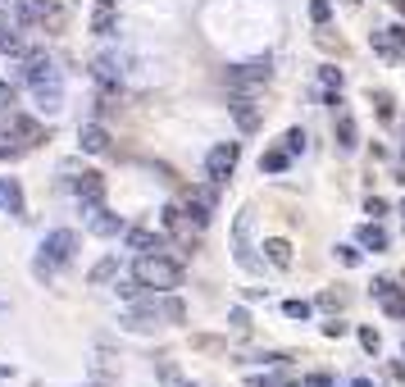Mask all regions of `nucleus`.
Returning <instances> with one entry per match:
<instances>
[{"instance_id": "obj_40", "label": "nucleus", "mask_w": 405, "mask_h": 387, "mask_svg": "<svg viewBox=\"0 0 405 387\" xmlns=\"http://www.w3.org/2000/svg\"><path fill=\"white\" fill-rule=\"evenodd\" d=\"M232 328H241V332L251 328V319H246V310H232Z\"/></svg>"}, {"instance_id": "obj_32", "label": "nucleus", "mask_w": 405, "mask_h": 387, "mask_svg": "<svg viewBox=\"0 0 405 387\" xmlns=\"http://www.w3.org/2000/svg\"><path fill=\"white\" fill-rule=\"evenodd\" d=\"M19 151H23V146L14 142V137L5 133V128H0V160H14V155H19Z\"/></svg>"}, {"instance_id": "obj_45", "label": "nucleus", "mask_w": 405, "mask_h": 387, "mask_svg": "<svg viewBox=\"0 0 405 387\" xmlns=\"http://www.w3.org/2000/svg\"><path fill=\"white\" fill-rule=\"evenodd\" d=\"M350 387H373V383H369V378H350Z\"/></svg>"}, {"instance_id": "obj_15", "label": "nucleus", "mask_w": 405, "mask_h": 387, "mask_svg": "<svg viewBox=\"0 0 405 387\" xmlns=\"http://www.w3.org/2000/svg\"><path fill=\"white\" fill-rule=\"evenodd\" d=\"M260 251H264V260H269L274 269H292V242H287V237H269Z\"/></svg>"}, {"instance_id": "obj_4", "label": "nucleus", "mask_w": 405, "mask_h": 387, "mask_svg": "<svg viewBox=\"0 0 405 387\" xmlns=\"http://www.w3.org/2000/svg\"><path fill=\"white\" fill-rule=\"evenodd\" d=\"M251 228H255V210L246 205V210L237 214V223H232V255H237V265L246 269V274L260 269V255H255V246H251Z\"/></svg>"}, {"instance_id": "obj_47", "label": "nucleus", "mask_w": 405, "mask_h": 387, "mask_svg": "<svg viewBox=\"0 0 405 387\" xmlns=\"http://www.w3.org/2000/svg\"><path fill=\"white\" fill-rule=\"evenodd\" d=\"M287 387H305V383H287Z\"/></svg>"}, {"instance_id": "obj_1", "label": "nucleus", "mask_w": 405, "mask_h": 387, "mask_svg": "<svg viewBox=\"0 0 405 387\" xmlns=\"http://www.w3.org/2000/svg\"><path fill=\"white\" fill-rule=\"evenodd\" d=\"M23 77H28V87H32L41 114H59V110H64V73L55 68V59H50V55H28Z\"/></svg>"}, {"instance_id": "obj_22", "label": "nucleus", "mask_w": 405, "mask_h": 387, "mask_svg": "<svg viewBox=\"0 0 405 387\" xmlns=\"http://www.w3.org/2000/svg\"><path fill=\"white\" fill-rule=\"evenodd\" d=\"M360 246H369V251H387V232L378 228V223H364L360 228Z\"/></svg>"}, {"instance_id": "obj_12", "label": "nucleus", "mask_w": 405, "mask_h": 387, "mask_svg": "<svg viewBox=\"0 0 405 387\" xmlns=\"http://www.w3.org/2000/svg\"><path fill=\"white\" fill-rule=\"evenodd\" d=\"M228 110H232V119H237L241 133H255V128L264 123V110H260V105H251V96H237Z\"/></svg>"}, {"instance_id": "obj_28", "label": "nucleus", "mask_w": 405, "mask_h": 387, "mask_svg": "<svg viewBox=\"0 0 405 387\" xmlns=\"http://www.w3.org/2000/svg\"><path fill=\"white\" fill-rule=\"evenodd\" d=\"M369 41H373V50H378V55H383V59H401V50H396V46L387 41V32H373Z\"/></svg>"}, {"instance_id": "obj_23", "label": "nucleus", "mask_w": 405, "mask_h": 387, "mask_svg": "<svg viewBox=\"0 0 405 387\" xmlns=\"http://www.w3.org/2000/svg\"><path fill=\"white\" fill-rule=\"evenodd\" d=\"M91 32H96V37H114V32H119V19H114V10H96V19H91Z\"/></svg>"}, {"instance_id": "obj_44", "label": "nucleus", "mask_w": 405, "mask_h": 387, "mask_svg": "<svg viewBox=\"0 0 405 387\" xmlns=\"http://www.w3.org/2000/svg\"><path fill=\"white\" fill-rule=\"evenodd\" d=\"M305 387H332V378H328V374H310Z\"/></svg>"}, {"instance_id": "obj_17", "label": "nucleus", "mask_w": 405, "mask_h": 387, "mask_svg": "<svg viewBox=\"0 0 405 387\" xmlns=\"http://www.w3.org/2000/svg\"><path fill=\"white\" fill-rule=\"evenodd\" d=\"M0 210L14 214V219H23V191L14 178H0Z\"/></svg>"}, {"instance_id": "obj_46", "label": "nucleus", "mask_w": 405, "mask_h": 387, "mask_svg": "<svg viewBox=\"0 0 405 387\" xmlns=\"http://www.w3.org/2000/svg\"><path fill=\"white\" fill-rule=\"evenodd\" d=\"M96 5H100V10H114V0H96Z\"/></svg>"}, {"instance_id": "obj_13", "label": "nucleus", "mask_w": 405, "mask_h": 387, "mask_svg": "<svg viewBox=\"0 0 405 387\" xmlns=\"http://www.w3.org/2000/svg\"><path fill=\"white\" fill-rule=\"evenodd\" d=\"M77 146L87 155H105L110 151V133H105L100 123H82V128H77Z\"/></svg>"}, {"instance_id": "obj_21", "label": "nucleus", "mask_w": 405, "mask_h": 387, "mask_svg": "<svg viewBox=\"0 0 405 387\" xmlns=\"http://www.w3.org/2000/svg\"><path fill=\"white\" fill-rule=\"evenodd\" d=\"M114 287H119V296L132 301V305H142V301H146V287L137 283V278H114Z\"/></svg>"}, {"instance_id": "obj_19", "label": "nucleus", "mask_w": 405, "mask_h": 387, "mask_svg": "<svg viewBox=\"0 0 405 387\" xmlns=\"http://www.w3.org/2000/svg\"><path fill=\"white\" fill-rule=\"evenodd\" d=\"M155 378H160L164 387H191V378H187L173 360H155Z\"/></svg>"}, {"instance_id": "obj_36", "label": "nucleus", "mask_w": 405, "mask_h": 387, "mask_svg": "<svg viewBox=\"0 0 405 387\" xmlns=\"http://www.w3.org/2000/svg\"><path fill=\"white\" fill-rule=\"evenodd\" d=\"M0 28H19V19H14V5H10V0H0Z\"/></svg>"}, {"instance_id": "obj_42", "label": "nucleus", "mask_w": 405, "mask_h": 387, "mask_svg": "<svg viewBox=\"0 0 405 387\" xmlns=\"http://www.w3.org/2000/svg\"><path fill=\"white\" fill-rule=\"evenodd\" d=\"M341 332H346V323H337V319L323 323V337H341Z\"/></svg>"}, {"instance_id": "obj_16", "label": "nucleus", "mask_w": 405, "mask_h": 387, "mask_svg": "<svg viewBox=\"0 0 405 387\" xmlns=\"http://www.w3.org/2000/svg\"><path fill=\"white\" fill-rule=\"evenodd\" d=\"M123 237H128L132 251H164V237L151 228H123Z\"/></svg>"}, {"instance_id": "obj_18", "label": "nucleus", "mask_w": 405, "mask_h": 387, "mask_svg": "<svg viewBox=\"0 0 405 387\" xmlns=\"http://www.w3.org/2000/svg\"><path fill=\"white\" fill-rule=\"evenodd\" d=\"M114 278H119V255H105V260L91 265L87 283H91V287H105V283H114Z\"/></svg>"}, {"instance_id": "obj_33", "label": "nucleus", "mask_w": 405, "mask_h": 387, "mask_svg": "<svg viewBox=\"0 0 405 387\" xmlns=\"http://www.w3.org/2000/svg\"><path fill=\"white\" fill-rule=\"evenodd\" d=\"M283 142H287V155H301V151H305V133H301V128H292Z\"/></svg>"}, {"instance_id": "obj_10", "label": "nucleus", "mask_w": 405, "mask_h": 387, "mask_svg": "<svg viewBox=\"0 0 405 387\" xmlns=\"http://www.w3.org/2000/svg\"><path fill=\"white\" fill-rule=\"evenodd\" d=\"M373 301H378V305L387 310V314H392V319H405V292L396 287V283H387V278H378V283H373Z\"/></svg>"}, {"instance_id": "obj_43", "label": "nucleus", "mask_w": 405, "mask_h": 387, "mask_svg": "<svg viewBox=\"0 0 405 387\" xmlns=\"http://www.w3.org/2000/svg\"><path fill=\"white\" fill-rule=\"evenodd\" d=\"M274 383H278L274 374H255V378H251V387H274Z\"/></svg>"}, {"instance_id": "obj_25", "label": "nucleus", "mask_w": 405, "mask_h": 387, "mask_svg": "<svg viewBox=\"0 0 405 387\" xmlns=\"http://www.w3.org/2000/svg\"><path fill=\"white\" fill-rule=\"evenodd\" d=\"M287 164H292V155H287V151H264L260 155V169H264V173H283Z\"/></svg>"}, {"instance_id": "obj_48", "label": "nucleus", "mask_w": 405, "mask_h": 387, "mask_svg": "<svg viewBox=\"0 0 405 387\" xmlns=\"http://www.w3.org/2000/svg\"><path fill=\"white\" fill-rule=\"evenodd\" d=\"M96 387H110V383H96Z\"/></svg>"}, {"instance_id": "obj_37", "label": "nucleus", "mask_w": 405, "mask_h": 387, "mask_svg": "<svg viewBox=\"0 0 405 387\" xmlns=\"http://www.w3.org/2000/svg\"><path fill=\"white\" fill-rule=\"evenodd\" d=\"M364 210L378 219V214H387V200H383V196H369V200H364Z\"/></svg>"}, {"instance_id": "obj_3", "label": "nucleus", "mask_w": 405, "mask_h": 387, "mask_svg": "<svg viewBox=\"0 0 405 387\" xmlns=\"http://www.w3.org/2000/svg\"><path fill=\"white\" fill-rule=\"evenodd\" d=\"M73 251H77V232L73 228L46 232V237H41V251H37V260H32V274L37 278H50L59 265H68V260H73Z\"/></svg>"}, {"instance_id": "obj_31", "label": "nucleus", "mask_w": 405, "mask_h": 387, "mask_svg": "<svg viewBox=\"0 0 405 387\" xmlns=\"http://www.w3.org/2000/svg\"><path fill=\"white\" fill-rule=\"evenodd\" d=\"M319 82H323L328 91H332V87L341 91V82H346V77H341V68H332V64H328V68H319Z\"/></svg>"}, {"instance_id": "obj_49", "label": "nucleus", "mask_w": 405, "mask_h": 387, "mask_svg": "<svg viewBox=\"0 0 405 387\" xmlns=\"http://www.w3.org/2000/svg\"><path fill=\"white\" fill-rule=\"evenodd\" d=\"M401 214H405V205H401Z\"/></svg>"}, {"instance_id": "obj_26", "label": "nucleus", "mask_w": 405, "mask_h": 387, "mask_svg": "<svg viewBox=\"0 0 405 387\" xmlns=\"http://www.w3.org/2000/svg\"><path fill=\"white\" fill-rule=\"evenodd\" d=\"M155 314H164L169 323H182V319H187V305H182L178 296H169V301H160V305H155Z\"/></svg>"}, {"instance_id": "obj_39", "label": "nucleus", "mask_w": 405, "mask_h": 387, "mask_svg": "<svg viewBox=\"0 0 405 387\" xmlns=\"http://www.w3.org/2000/svg\"><path fill=\"white\" fill-rule=\"evenodd\" d=\"M387 41H392L396 50H401V55H405V28H387Z\"/></svg>"}, {"instance_id": "obj_9", "label": "nucleus", "mask_w": 405, "mask_h": 387, "mask_svg": "<svg viewBox=\"0 0 405 387\" xmlns=\"http://www.w3.org/2000/svg\"><path fill=\"white\" fill-rule=\"evenodd\" d=\"M73 191H77V205H82V214L100 210V200H105V182H100V173H82V178L73 182Z\"/></svg>"}, {"instance_id": "obj_34", "label": "nucleus", "mask_w": 405, "mask_h": 387, "mask_svg": "<svg viewBox=\"0 0 405 387\" xmlns=\"http://www.w3.org/2000/svg\"><path fill=\"white\" fill-rule=\"evenodd\" d=\"M360 346H364V351H369V355H378V346H383V337H378V332H373V328H360Z\"/></svg>"}, {"instance_id": "obj_14", "label": "nucleus", "mask_w": 405, "mask_h": 387, "mask_svg": "<svg viewBox=\"0 0 405 387\" xmlns=\"http://www.w3.org/2000/svg\"><path fill=\"white\" fill-rule=\"evenodd\" d=\"M87 228L96 232V237H119V232H123V219H119V214H110V210H91V214H87Z\"/></svg>"}, {"instance_id": "obj_11", "label": "nucleus", "mask_w": 405, "mask_h": 387, "mask_svg": "<svg viewBox=\"0 0 405 387\" xmlns=\"http://www.w3.org/2000/svg\"><path fill=\"white\" fill-rule=\"evenodd\" d=\"M123 73H128V64H123L119 55H96L91 59V77H96L100 87H119Z\"/></svg>"}, {"instance_id": "obj_27", "label": "nucleus", "mask_w": 405, "mask_h": 387, "mask_svg": "<svg viewBox=\"0 0 405 387\" xmlns=\"http://www.w3.org/2000/svg\"><path fill=\"white\" fill-rule=\"evenodd\" d=\"M373 105H378V119H383V123L396 119V105H392V96H387V91H373Z\"/></svg>"}, {"instance_id": "obj_24", "label": "nucleus", "mask_w": 405, "mask_h": 387, "mask_svg": "<svg viewBox=\"0 0 405 387\" xmlns=\"http://www.w3.org/2000/svg\"><path fill=\"white\" fill-rule=\"evenodd\" d=\"M0 50H5V55H28V46H23V37L14 32V28H0Z\"/></svg>"}, {"instance_id": "obj_38", "label": "nucleus", "mask_w": 405, "mask_h": 387, "mask_svg": "<svg viewBox=\"0 0 405 387\" xmlns=\"http://www.w3.org/2000/svg\"><path fill=\"white\" fill-rule=\"evenodd\" d=\"M337 305H341L337 292H319V310H337Z\"/></svg>"}, {"instance_id": "obj_6", "label": "nucleus", "mask_w": 405, "mask_h": 387, "mask_svg": "<svg viewBox=\"0 0 405 387\" xmlns=\"http://www.w3.org/2000/svg\"><path fill=\"white\" fill-rule=\"evenodd\" d=\"M14 19L19 23H46V28H64V10L55 0H14Z\"/></svg>"}, {"instance_id": "obj_5", "label": "nucleus", "mask_w": 405, "mask_h": 387, "mask_svg": "<svg viewBox=\"0 0 405 387\" xmlns=\"http://www.w3.org/2000/svg\"><path fill=\"white\" fill-rule=\"evenodd\" d=\"M274 77V64L269 59H251V64H232L228 68V87L237 91V96H251L255 87H264Z\"/></svg>"}, {"instance_id": "obj_2", "label": "nucleus", "mask_w": 405, "mask_h": 387, "mask_svg": "<svg viewBox=\"0 0 405 387\" xmlns=\"http://www.w3.org/2000/svg\"><path fill=\"white\" fill-rule=\"evenodd\" d=\"M137 283L142 287H155V292H173L182 287V265H178L173 255L164 251H142V260H137Z\"/></svg>"}, {"instance_id": "obj_30", "label": "nucleus", "mask_w": 405, "mask_h": 387, "mask_svg": "<svg viewBox=\"0 0 405 387\" xmlns=\"http://www.w3.org/2000/svg\"><path fill=\"white\" fill-rule=\"evenodd\" d=\"M310 19H314L319 28H323V23L332 19V5H328V0H310Z\"/></svg>"}, {"instance_id": "obj_8", "label": "nucleus", "mask_w": 405, "mask_h": 387, "mask_svg": "<svg viewBox=\"0 0 405 387\" xmlns=\"http://www.w3.org/2000/svg\"><path fill=\"white\" fill-rule=\"evenodd\" d=\"M5 133H10L19 146H37V142H46V128H41L37 119H28V114H19V110H5Z\"/></svg>"}, {"instance_id": "obj_29", "label": "nucleus", "mask_w": 405, "mask_h": 387, "mask_svg": "<svg viewBox=\"0 0 405 387\" xmlns=\"http://www.w3.org/2000/svg\"><path fill=\"white\" fill-rule=\"evenodd\" d=\"M283 314H287V319H301V323H305L310 319V301H283Z\"/></svg>"}, {"instance_id": "obj_7", "label": "nucleus", "mask_w": 405, "mask_h": 387, "mask_svg": "<svg viewBox=\"0 0 405 387\" xmlns=\"http://www.w3.org/2000/svg\"><path fill=\"white\" fill-rule=\"evenodd\" d=\"M237 160H241V146H237V142H219L214 151L205 155V173H209V182H228L232 169H237Z\"/></svg>"}, {"instance_id": "obj_35", "label": "nucleus", "mask_w": 405, "mask_h": 387, "mask_svg": "<svg viewBox=\"0 0 405 387\" xmlns=\"http://www.w3.org/2000/svg\"><path fill=\"white\" fill-rule=\"evenodd\" d=\"M337 260L346 269H355V265H360V251H355V246H337Z\"/></svg>"}, {"instance_id": "obj_20", "label": "nucleus", "mask_w": 405, "mask_h": 387, "mask_svg": "<svg viewBox=\"0 0 405 387\" xmlns=\"http://www.w3.org/2000/svg\"><path fill=\"white\" fill-rule=\"evenodd\" d=\"M332 137H337V146L341 151H355V119H350V114H337V123H332Z\"/></svg>"}, {"instance_id": "obj_41", "label": "nucleus", "mask_w": 405, "mask_h": 387, "mask_svg": "<svg viewBox=\"0 0 405 387\" xmlns=\"http://www.w3.org/2000/svg\"><path fill=\"white\" fill-rule=\"evenodd\" d=\"M0 105H5V110L14 105V87H10V82H0Z\"/></svg>"}]
</instances>
